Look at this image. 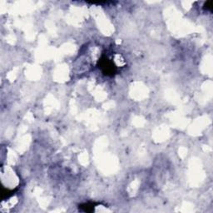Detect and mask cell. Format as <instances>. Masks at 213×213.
Wrapping results in <instances>:
<instances>
[{"label": "cell", "instance_id": "6da1fadb", "mask_svg": "<svg viewBox=\"0 0 213 213\" xmlns=\"http://www.w3.org/2000/svg\"><path fill=\"white\" fill-rule=\"evenodd\" d=\"M101 68L106 74H113L116 70V67L113 64V62L106 57L101 60Z\"/></svg>", "mask_w": 213, "mask_h": 213}, {"label": "cell", "instance_id": "7a4b0ae2", "mask_svg": "<svg viewBox=\"0 0 213 213\" xmlns=\"http://www.w3.org/2000/svg\"><path fill=\"white\" fill-rule=\"evenodd\" d=\"M212 1H207V3H205V5H204V8H206L207 10H209V11H211V10H212Z\"/></svg>", "mask_w": 213, "mask_h": 213}]
</instances>
